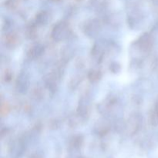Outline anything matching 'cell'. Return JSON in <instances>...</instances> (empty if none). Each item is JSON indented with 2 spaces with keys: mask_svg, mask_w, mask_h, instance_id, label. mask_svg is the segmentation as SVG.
<instances>
[{
  "mask_svg": "<svg viewBox=\"0 0 158 158\" xmlns=\"http://www.w3.org/2000/svg\"><path fill=\"white\" fill-rule=\"evenodd\" d=\"M69 32H70V29H69V25L66 22L61 21L57 23L56 25H55V26L52 29L51 36L53 40L60 42L68 38Z\"/></svg>",
  "mask_w": 158,
  "mask_h": 158,
  "instance_id": "6da1fadb",
  "label": "cell"
},
{
  "mask_svg": "<svg viewBox=\"0 0 158 158\" xmlns=\"http://www.w3.org/2000/svg\"><path fill=\"white\" fill-rule=\"evenodd\" d=\"M100 29V23L98 19L88 20L84 25L83 27V31H84L85 35L90 38L97 36V34L99 33Z\"/></svg>",
  "mask_w": 158,
  "mask_h": 158,
  "instance_id": "7a4b0ae2",
  "label": "cell"
},
{
  "mask_svg": "<svg viewBox=\"0 0 158 158\" xmlns=\"http://www.w3.org/2000/svg\"><path fill=\"white\" fill-rule=\"evenodd\" d=\"M29 87V77L25 73H21L16 80V89L21 94H26Z\"/></svg>",
  "mask_w": 158,
  "mask_h": 158,
  "instance_id": "3957f363",
  "label": "cell"
},
{
  "mask_svg": "<svg viewBox=\"0 0 158 158\" xmlns=\"http://www.w3.org/2000/svg\"><path fill=\"white\" fill-rule=\"evenodd\" d=\"M136 44L143 52H148L152 46V40L148 33H144L139 38Z\"/></svg>",
  "mask_w": 158,
  "mask_h": 158,
  "instance_id": "277c9868",
  "label": "cell"
},
{
  "mask_svg": "<svg viewBox=\"0 0 158 158\" xmlns=\"http://www.w3.org/2000/svg\"><path fill=\"white\" fill-rule=\"evenodd\" d=\"M89 106L87 100L82 99L80 101L78 106V116L80 117H86L89 114Z\"/></svg>",
  "mask_w": 158,
  "mask_h": 158,
  "instance_id": "5b68a950",
  "label": "cell"
},
{
  "mask_svg": "<svg viewBox=\"0 0 158 158\" xmlns=\"http://www.w3.org/2000/svg\"><path fill=\"white\" fill-rule=\"evenodd\" d=\"M49 19H50V15H49V12H46V11H42L36 15L35 23L37 25L43 26V25L46 24L49 22Z\"/></svg>",
  "mask_w": 158,
  "mask_h": 158,
  "instance_id": "8992f818",
  "label": "cell"
},
{
  "mask_svg": "<svg viewBox=\"0 0 158 158\" xmlns=\"http://www.w3.org/2000/svg\"><path fill=\"white\" fill-rule=\"evenodd\" d=\"M44 52V47L40 44H36L32 46L29 51V56L31 58H38Z\"/></svg>",
  "mask_w": 158,
  "mask_h": 158,
  "instance_id": "52a82bcc",
  "label": "cell"
},
{
  "mask_svg": "<svg viewBox=\"0 0 158 158\" xmlns=\"http://www.w3.org/2000/svg\"><path fill=\"white\" fill-rule=\"evenodd\" d=\"M103 56V49L99 44H95L92 49V56L97 62L100 63Z\"/></svg>",
  "mask_w": 158,
  "mask_h": 158,
  "instance_id": "ba28073f",
  "label": "cell"
},
{
  "mask_svg": "<svg viewBox=\"0 0 158 158\" xmlns=\"http://www.w3.org/2000/svg\"><path fill=\"white\" fill-rule=\"evenodd\" d=\"M102 74L100 71L98 70H91L88 74V78L89 80L92 83H96L98 82L101 79Z\"/></svg>",
  "mask_w": 158,
  "mask_h": 158,
  "instance_id": "9c48e42d",
  "label": "cell"
},
{
  "mask_svg": "<svg viewBox=\"0 0 158 158\" xmlns=\"http://www.w3.org/2000/svg\"><path fill=\"white\" fill-rule=\"evenodd\" d=\"M150 121H151V125L153 126H157L158 125V113L155 110L152 112L150 117Z\"/></svg>",
  "mask_w": 158,
  "mask_h": 158,
  "instance_id": "30bf717a",
  "label": "cell"
},
{
  "mask_svg": "<svg viewBox=\"0 0 158 158\" xmlns=\"http://www.w3.org/2000/svg\"><path fill=\"white\" fill-rule=\"evenodd\" d=\"M120 69H121V67H120V64L118 63L114 62V63L110 65V70L114 73H118Z\"/></svg>",
  "mask_w": 158,
  "mask_h": 158,
  "instance_id": "8fae6325",
  "label": "cell"
},
{
  "mask_svg": "<svg viewBox=\"0 0 158 158\" xmlns=\"http://www.w3.org/2000/svg\"><path fill=\"white\" fill-rule=\"evenodd\" d=\"M16 41V38H15V35L13 34H11V35H8L7 38H6V42H7V43H11V44H13Z\"/></svg>",
  "mask_w": 158,
  "mask_h": 158,
  "instance_id": "7c38bea8",
  "label": "cell"
}]
</instances>
